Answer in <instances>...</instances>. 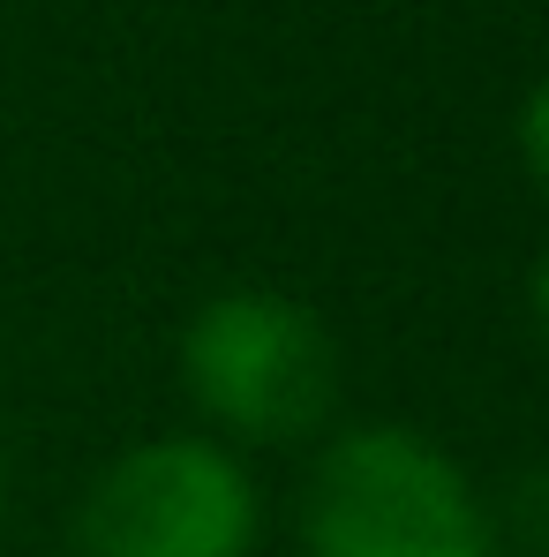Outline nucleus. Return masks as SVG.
I'll list each match as a JSON object with an SVG mask.
<instances>
[{"label":"nucleus","instance_id":"1","mask_svg":"<svg viewBox=\"0 0 549 557\" xmlns=\"http://www.w3.org/2000/svg\"><path fill=\"white\" fill-rule=\"evenodd\" d=\"M301 557H497V512L445 445L407 422H362L316 453Z\"/></svg>","mask_w":549,"mask_h":557},{"label":"nucleus","instance_id":"4","mask_svg":"<svg viewBox=\"0 0 549 557\" xmlns=\"http://www.w3.org/2000/svg\"><path fill=\"white\" fill-rule=\"evenodd\" d=\"M504 520H512V535L527 543V550L549 557V467H527L520 482H512V505H504Z\"/></svg>","mask_w":549,"mask_h":557},{"label":"nucleus","instance_id":"7","mask_svg":"<svg viewBox=\"0 0 549 557\" xmlns=\"http://www.w3.org/2000/svg\"><path fill=\"white\" fill-rule=\"evenodd\" d=\"M8 497H15V474H8V445H0V535H8Z\"/></svg>","mask_w":549,"mask_h":557},{"label":"nucleus","instance_id":"2","mask_svg":"<svg viewBox=\"0 0 549 557\" xmlns=\"http://www.w3.org/2000/svg\"><path fill=\"white\" fill-rule=\"evenodd\" d=\"M182 384L241 445L316 437L339 407V339L332 324L278 286H226L182 332Z\"/></svg>","mask_w":549,"mask_h":557},{"label":"nucleus","instance_id":"6","mask_svg":"<svg viewBox=\"0 0 549 557\" xmlns=\"http://www.w3.org/2000/svg\"><path fill=\"white\" fill-rule=\"evenodd\" d=\"M527 301H535V324H542V339H549V249H542V264H535V286H527Z\"/></svg>","mask_w":549,"mask_h":557},{"label":"nucleus","instance_id":"3","mask_svg":"<svg viewBox=\"0 0 549 557\" xmlns=\"http://www.w3.org/2000/svg\"><path fill=\"white\" fill-rule=\"evenodd\" d=\"M257 482L219 437H151L98 467L76 512L84 557H249Z\"/></svg>","mask_w":549,"mask_h":557},{"label":"nucleus","instance_id":"5","mask_svg":"<svg viewBox=\"0 0 549 557\" xmlns=\"http://www.w3.org/2000/svg\"><path fill=\"white\" fill-rule=\"evenodd\" d=\"M512 136H520V166H527V182L549 196V76L535 91L520 98V121H512Z\"/></svg>","mask_w":549,"mask_h":557}]
</instances>
